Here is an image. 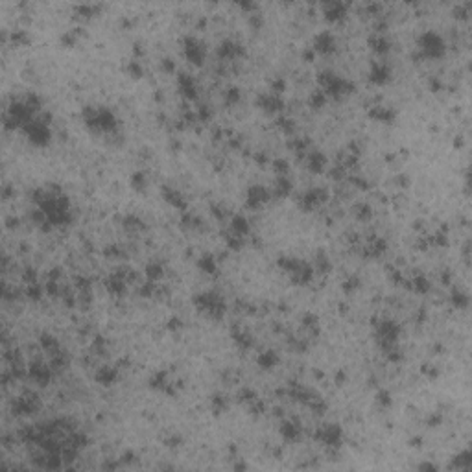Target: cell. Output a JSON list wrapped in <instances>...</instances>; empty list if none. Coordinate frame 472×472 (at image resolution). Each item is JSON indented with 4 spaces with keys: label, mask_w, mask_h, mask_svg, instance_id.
Masks as SVG:
<instances>
[{
    "label": "cell",
    "mask_w": 472,
    "mask_h": 472,
    "mask_svg": "<svg viewBox=\"0 0 472 472\" xmlns=\"http://www.w3.org/2000/svg\"><path fill=\"white\" fill-rule=\"evenodd\" d=\"M411 289L413 292H417V294H428L430 292V282H428V279L424 277V275H417L415 279L411 280Z\"/></svg>",
    "instance_id": "36"
},
{
    "label": "cell",
    "mask_w": 472,
    "mask_h": 472,
    "mask_svg": "<svg viewBox=\"0 0 472 472\" xmlns=\"http://www.w3.org/2000/svg\"><path fill=\"white\" fill-rule=\"evenodd\" d=\"M37 406H39L37 396L33 395V393H26V395L19 396L15 401L13 411H15L17 415H30V413H33V411L37 410Z\"/></svg>",
    "instance_id": "17"
},
{
    "label": "cell",
    "mask_w": 472,
    "mask_h": 472,
    "mask_svg": "<svg viewBox=\"0 0 472 472\" xmlns=\"http://www.w3.org/2000/svg\"><path fill=\"white\" fill-rule=\"evenodd\" d=\"M468 303H470V299H468V295L465 292H461V289H454L452 292V305L456 306L457 310L468 308Z\"/></svg>",
    "instance_id": "33"
},
{
    "label": "cell",
    "mask_w": 472,
    "mask_h": 472,
    "mask_svg": "<svg viewBox=\"0 0 472 472\" xmlns=\"http://www.w3.org/2000/svg\"><path fill=\"white\" fill-rule=\"evenodd\" d=\"M28 376H30V380H33L39 386H46L52 380V366H46L45 361L35 360L28 367Z\"/></svg>",
    "instance_id": "11"
},
{
    "label": "cell",
    "mask_w": 472,
    "mask_h": 472,
    "mask_svg": "<svg viewBox=\"0 0 472 472\" xmlns=\"http://www.w3.org/2000/svg\"><path fill=\"white\" fill-rule=\"evenodd\" d=\"M78 11H80V15H85V17H91L94 11L100 10V6H94V4H80L76 8Z\"/></svg>",
    "instance_id": "47"
},
{
    "label": "cell",
    "mask_w": 472,
    "mask_h": 472,
    "mask_svg": "<svg viewBox=\"0 0 472 472\" xmlns=\"http://www.w3.org/2000/svg\"><path fill=\"white\" fill-rule=\"evenodd\" d=\"M212 410H214L216 415H218V413H224V411L227 410V398H225L224 395H214L212 396Z\"/></svg>",
    "instance_id": "41"
},
{
    "label": "cell",
    "mask_w": 472,
    "mask_h": 472,
    "mask_svg": "<svg viewBox=\"0 0 472 472\" xmlns=\"http://www.w3.org/2000/svg\"><path fill=\"white\" fill-rule=\"evenodd\" d=\"M127 72H129V76H133V78H140L142 76V66H140L138 61L133 59V61L129 63V66H127Z\"/></svg>",
    "instance_id": "49"
},
{
    "label": "cell",
    "mask_w": 472,
    "mask_h": 472,
    "mask_svg": "<svg viewBox=\"0 0 472 472\" xmlns=\"http://www.w3.org/2000/svg\"><path fill=\"white\" fill-rule=\"evenodd\" d=\"M326 98H329V96H326V94L321 91V89H315V91L312 92V96H310L308 102H310V105L314 107V109H321V107L326 103Z\"/></svg>",
    "instance_id": "37"
},
{
    "label": "cell",
    "mask_w": 472,
    "mask_h": 472,
    "mask_svg": "<svg viewBox=\"0 0 472 472\" xmlns=\"http://www.w3.org/2000/svg\"><path fill=\"white\" fill-rule=\"evenodd\" d=\"M124 227H126L127 231H140V229H144L146 225H144L142 220L137 218V216H126V218H124Z\"/></svg>",
    "instance_id": "40"
},
{
    "label": "cell",
    "mask_w": 472,
    "mask_h": 472,
    "mask_svg": "<svg viewBox=\"0 0 472 472\" xmlns=\"http://www.w3.org/2000/svg\"><path fill=\"white\" fill-rule=\"evenodd\" d=\"M371 50L375 52L376 56H386L387 52L391 50V41L387 39L384 33H373V35L367 39Z\"/></svg>",
    "instance_id": "20"
},
{
    "label": "cell",
    "mask_w": 472,
    "mask_h": 472,
    "mask_svg": "<svg viewBox=\"0 0 472 472\" xmlns=\"http://www.w3.org/2000/svg\"><path fill=\"white\" fill-rule=\"evenodd\" d=\"M129 183H131V188L135 190V192H142L148 185V179L142 172H137V173H133L131 175V181H129Z\"/></svg>",
    "instance_id": "38"
},
{
    "label": "cell",
    "mask_w": 472,
    "mask_h": 472,
    "mask_svg": "<svg viewBox=\"0 0 472 472\" xmlns=\"http://www.w3.org/2000/svg\"><path fill=\"white\" fill-rule=\"evenodd\" d=\"M11 39H13L15 45H26V43H28V35H26L24 31H15Z\"/></svg>",
    "instance_id": "53"
},
{
    "label": "cell",
    "mask_w": 472,
    "mask_h": 472,
    "mask_svg": "<svg viewBox=\"0 0 472 472\" xmlns=\"http://www.w3.org/2000/svg\"><path fill=\"white\" fill-rule=\"evenodd\" d=\"M168 386H170V382H168V375L164 371H157V373L150 378V387H152V389L170 393V391H168Z\"/></svg>",
    "instance_id": "29"
},
{
    "label": "cell",
    "mask_w": 472,
    "mask_h": 472,
    "mask_svg": "<svg viewBox=\"0 0 472 472\" xmlns=\"http://www.w3.org/2000/svg\"><path fill=\"white\" fill-rule=\"evenodd\" d=\"M225 102H227L229 105H234V103L240 102V89L238 87H229L227 94H225Z\"/></svg>",
    "instance_id": "43"
},
{
    "label": "cell",
    "mask_w": 472,
    "mask_h": 472,
    "mask_svg": "<svg viewBox=\"0 0 472 472\" xmlns=\"http://www.w3.org/2000/svg\"><path fill=\"white\" fill-rule=\"evenodd\" d=\"M249 24H253L255 28H260V26H262V19H260V15L251 13V17H249Z\"/></svg>",
    "instance_id": "55"
},
{
    "label": "cell",
    "mask_w": 472,
    "mask_h": 472,
    "mask_svg": "<svg viewBox=\"0 0 472 472\" xmlns=\"http://www.w3.org/2000/svg\"><path fill=\"white\" fill-rule=\"evenodd\" d=\"M244 56V48L240 43L234 41H224L218 46V57L220 59H236V57Z\"/></svg>",
    "instance_id": "19"
},
{
    "label": "cell",
    "mask_w": 472,
    "mask_h": 472,
    "mask_svg": "<svg viewBox=\"0 0 472 472\" xmlns=\"http://www.w3.org/2000/svg\"><path fill=\"white\" fill-rule=\"evenodd\" d=\"M443 54H445V41L437 35L435 31H424L419 37V54H417V57L439 59Z\"/></svg>",
    "instance_id": "5"
},
{
    "label": "cell",
    "mask_w": 472,
    "mask_h": 472,
    "mask_svg": "<svg viewBox=\"0 0 472 472\" xmlns=\"http://www.w3.org/2000/svg\"><path fill=\"white\" fill-rule=\"evenodd\" d=\"M306 166L312 173H321L326 168V157L321 152L314 150V152H308L306 155Z\"/></svg>",
    "instance_id": "22"
},
{
    "label": "cell",
    "mask_w": 472,
    "mask_h": 472,
    "mask_svg": "<svg viewBox=\"0 0 472 472\" xmlns=\"http://www.w3.org/2000/svg\"><path fill=\"white\" fill-rule=\"evenodd\" d=\"M319 89L323 92H325L326 96H332V98H343L347 96V94H350V92L354 91V85L349 82V80H345V78L338 76V74H334V72L330 70H323L319 72Z\"/></svg>",
    "instance_id": "2"
},
{
    "label": "cell",
    "mask_w": 472,
    "mask_h": 472,
    "mask_svg": "<svg viewBox=\"0 0 472 472\" xmlns=\"http://www.w3.org/2000/svg\"><path fill=\"white\" fill-rule=\"evenodd\" d=\"M94 378H96V382L100 384V386H113V384L118 380V371L115 369V367H109V366L100 367Z\"/></svg>",
    "instance_id": "25"
},
{
    "label": "cell",
    "mask_w": 472,
    "mask_h": 472,
    "mask_svg": "<svg viewBox=\"0 0 472 472\" xmlns=\"http://www.w3.org/2000/svg\"><path fill=\"white\" fill-rule=\"evenodd\" d=\"M419 468H421V470H435L437 467H435V465H431V463H422Z\"/></svg>",
    "instance_id": "57"
},
{
    "label": "cell",
    "mask_w": 472,
    "mask_h": 472,
    "mask_svg": "<svg viewBox=\"0 0 472 472\" xmlns=\"http://www.w3.org/2000/svg\"><path fill=\"white\" fill-rule=\"evenodd\" d=\"M257 364H259L260 369H273L277 364H279V356H277V352L275 350H264L262 354H259V360H257Z\"/></svg>",
    "instance_id": "27"
},
{
    "label": "cell",
    "mask_w": 472,
    "mask_h": 472,
    "mask_svg": "<svg viewBox=\"0 0 472 472\" xmlns=\"http://www.w3.org/2000/svg\"><path fill=\"white\" fill-rule=\"evenodd\" d=\"M279 266L284 269L286 273H289L295 284H308L312 277H314V268L308 262H303V260L282 257V259H279Z\"/></svg>",
    "instance_id": "4"
},
{
    "label": "cell",
    "mask_w": 472,
    "mask_h": 472,
    "mask_svg": "<svg viewBox=\"0 0 472 472\" xmlns=\"http://www.w3.org/2000/svg\"><path fill=\"white\" fill-rule=\"evenodd\" d=\"M376 401H378V404H380V406L387 408V406L391 404V395H389V391H380V393L376 395Z\"/></svg>",
    "instance_id": "51"
},
{
    "label": "cell",
    "mask_w": 472,
    "mask_h": 472,
    "mask_svg": "<svg viewBox=\"0 0 472 472\" xmlns=\"http://www.w3.org/2000/svg\"><path fill=\"white\" fill-rule=\"evenodd\" d=\"M161 194H163L164 201H166V203H170L172 207H175V208H187V199H185V198H183V194L179 192V190H175V188L163 187Z\"/></svg>",
    "instance_id": "23"
},
{
    "label": "cell",
    "mask_w": 472,
    "mask_h": 472,
    "mask_svg": "<svg viewBox=\"0 0 472 472\" xmlns=\"http://www.w3.org/2000/svg\"><path fill=\"white\" fill-rule=\"evenodd\" d=\"M369 117L373 118V120H378V122L391 124L393 120H395L396 115H395V111H393L391 107H387V105H375L369 111Z\"/></svg>",
    "instance_id": "24"
},
{
    "label": "cell",
    "mask_w": 472,
    "mask_h": 472,
    "mask_svg": "<svg viewBox=\"0 0 472 472\" xmlns=\"http://www.w3.org/2000/svg\"><path fill=\"white\" fill-rule=\"evenodd\" d=\"M303 56H305L306 61H312V59H314V56H315V52L314 50H305V54H303Z\"/></svg>",
    "instance_id": "58"
},
{
    "label": "cell",
    "mask_w": 472,
    "mask_h": 472,
    "mask_svg": "<svg viewBox=\"0 0 472 472\" xmlns=\"http://www.w3.org/2000/svg\"><path fill=\"white\" fill-rule=\"evenodd\" d=\"M386 240L382 238H373L369 242V245H367V255H371V257H380L382 253H386Z\"/></svg>",
    "instance_id": "31"
},
{
    "label": "cell",
    "mask_w": 472,
    "mask_h": 472,
    "mask_svg": "<svg viewBox=\"0 0 472 472\" xmlns=\"http://www.w3.org/2000/svg\"><path fill=\"white\" fill-rule=\"evenodd\" d=\"M347 8L349 6L345 2H338V0H332V2H325L323 4V13H325V19L329 22H340L345 19L347 15Z\"/></svg>",
    "instance_id": "15"
},
{
    "label": "cell",
    "mask_w": 472,
    "mask_h": 472,
    "mask_svg": "<svg viewBox=\"0 0 472 472\" xmlns=\"http://www.w3.org/2000/svg\"><path fill=\"white\" fill-rule=\"evenodd\" d=\"M163 68L164 70H168V72H173V63H172V59H163Z\"/></svg>",
    "instance_id": "56"
},
{
    "label": "cell",
    "mask_w": 472,
    "mask_h": 472,
    "mask_svg": "<svg viewBox=\"0 0 472 472\" xmlns=\"http://www.w3.org/2000/svg\"><path fill=\"white\" fill-rule=\"evenodd\" d=\"M231 233L238 234V236H247L249 231H251V225H249L247 218L245 216H242V214H236L233 220H231V229H229Z\"/></svg>",
    "instance_id": "26"
},
{
    "label": "cell",
    "mask_w": 472,
    "mask_h": 472,
    "mask_svg": "<svg viewBox=\"0 0 472 472\" xmlns=\"http://www.w3.org/2000/svg\"><path fill=\"white\" fill-rule=\"evenodd\" d=\"M279 127H282L286 133H292V129H294V122H292V120H288L286 117H280L279 118Z\"/></svg>",
    "instance_id": "54"
},
{
    "label": "cell",
    "mask_w": 472,
    "mask_h": 472,
    "mask_svg": "<svg viewBox=\"0 0 472 472\" xmlns=\"http://www.w3.org/2000/svg\"><path fill=\"white\" fill-rule=\"evenodd\" d=\"M233 340L240 349H249V347L253 345V338H251L247 332H244V330H234Z\"/></svg>",
    "instance_id": "34"
},
{
    "label": "cell",
    "mask_w": 472,
    "mask_h": 472,
    "mask_svg": "<svg viewBox=\"0 0 472 472\" xmlns=\"http://www.w3.org/2000/svg\"><path fill=\"white\" fill-rule=\"evenodd\" d=\"M472 463V457H470V452L468 450H463L459 456L454 457V463H452L450 467L452 468H459V470H467L468 467H470Z\"/></svg>",
    "instance_id": "32"
},
{
    "label": "cell",
    "mask_w": 472,
    "mask_h": 472,
    "mask_svg": "<svg viewBox=\"0 0 472 472\" xmlns=\"http://www.w3.org/2000/svg\"><path fill=\"white\" fill-rule=\"evenodd\" d=\"M312 50L315 54H321V56H329L336 50V39L330 31H321L314 37V45H312Z\"/></svg>",
    "instance_id": "13"
},
{
    "label": "cell",
    "mask_w": 472,
    "mask_h": 472,
    "mask_svg": "<svg viewBox=\"0 0 472 472\" xmlns=\"http://www.w3.org/2000/svg\"><path fill=\"white\" fill-rule=\"evenodd\" d=\"M83 120L89 129L96 133H113L117 129V117L105 107H85Z\"/></svg>",
    "instance_id": "1"
},
{
    "label": "cell",
    "mask_w": 472,
    "mask_h": 472,
    "mask_svg": "<svg viewBox=\"0 0 472 472\" xmlns=\"http://www.w3.org/2000/svg\"><path fill=\"white\" fill-rule=\"evenodd\" d=\"M317 269H319L321 273H323V271H329V269H330L329 257H326L323 251H319V253H317Z\"/></svg>",
    "instance_id": "46"
},
{
    "label": "cell",
    "mask_w": 472,
    "mask_h": 472,
    "mask_svg": "<svg viewBox=\"0 0 472 472\" xmlns=\"http://www.w3.org/2000/svg\"><path fill=\"white\" fill-rule=\"evenodd\" d=\"M179 83V91L187 100H198V85H196V80H194L190 74L187 72H181L177 76Z\"/></svg>",
    "instance_id": "18"
},
{
    "label": "cell",
    "mask_w": 472,
    "mask_h": 472,
    "mask_svg": "<svg viewBox=\"0 0 472 472\" xmlns=\"http://www.w3.org/2000/svg\"><path fill=\"white\" fill-rule=\"evenodd\" d=\"M24 131H26V137H28V140H30L33 146H48V142H50L52 138V133H50V127H48V122H45V120H31L28 126H24Z\"/></svg>",
    "instance_id": "7"
},
{
    "label": "cell",
    "mask_w": 472,
    "mask_h": 472,
    "mask_svg": "<svg viewBox=\"0 0 472 472\" xmlns=\"http://www.w3.org/2000/svg\"><path fill=\"white\" fill-rule=\"evenodd\" d=\"M358 286H360V279H358V277H350V279H347L345 282L341 284V289H343L347 295H350L358 289Z\"/></svg>",
    "instance_id": "42"
},
{
    "label": "cell",
    "mask_w": 472,
    "mask_h": 472,
    "mask_svg": "<svg viewBox=\"0 0 472 472\" xmlns=\"http://www.w3.org/2000/svg\"><path fill=\"white\" fill-rule=\"evenodd\" d=\"M257 105L262 109L268 115H277V113L282 111V100H280L279 94H273V92H268V94H262L257 100Z\"/></svg>",
    "instance_id": "16"
},
{
    "label": "cell",
    "mask_w": 472,
    "mask_h": 472,
    "mask_svg": "<svg viewBox=\"0 0 472 472\" xmlns=\"http://www.w3.org/2000/svg\"><path fill=\"white\" fill-rule=\"evenodd\" d=\"M398 334H401L398 325H396L395 321H389V319L380 321L375 329V338H376V341H378V345L384 350H389L391 347L396 345Z\"/></svg>",
    "instance_id": "6"
},
{
    "label": "cell",
    "mask_w": 472,
    "mask_h": 472,
    "mask_svg": "<svg viewBox=\"0 0 472 472\" xmlns=\"http://www.w3.org/2000/svg\"><path fill=\"white\" fill-rule=\"evenodd\" d=\"M198 268L201 269L203 273L212 275V273L218 271V262H216V259H214L212 255L208 253V255H203V257L198 260Z\"/></svg>",
    "instance_id": "30"
},
{
    "label": "cell",
    "mask_w": 472,
    "mask_h": 472,
    "mask_svg": "<svg viewBox=\"0 0 472 472\" xmlns=\"http://www.w3.org/2000/svg\"><path fill=\"white\" fill-rule=\"evenodd\" d=\"M354 214H356V218L360 220V222H366V220L371 218V208L367 207V205L360 203V205H356Z\"/></svg>",
    "instance_id": "44"
},
{
    "label": "cell",
    "mask_w": 472,
    "mask_h": 472,
    "mask_svg": "<svg viewBox=\"0 0 472 472\" xmlns=\"http://www.w3.org/2000/svg\"><path fill=\"white\" fill-rule=\"evenodd\" d=\"M41 347L46 350V352H54V350L59 349V341L50 334H43L41 336Z\"/></svg>",
    "instance_id": "39"
},
{
    "label": "cell",
    "mask_w": 472,
    "mask_h": 472,
    "mask_svg": "<svg viewBox=\"0 0 472 472\" xmlns=\"http://www.w3.org/2000/svg\"><path fill=\"white\" fill-rule=\"evenodd\" d=\"M280 435L286 443L299 441L301 437V424L299 421H284L280 424Z\"/></svg>",
    "instance_id": "21"
},
{
    "label": "cell",
    "mask_w": 472,
    "mask_h": 472,
    "mask_svg": "<svg viewBox=\"0 0 472 472\" xmlns=\"http://www.w3.org/2000/svg\"><path fill=\"white\" fill-rule=\"evenodd\" d=\"M163 273H164V268L161 262H152V264L146 266V277H148V280H152V282L161 279Z\"/></svg>",
    "instance_id": "35"
},
{
    "label": "cell",
    "mask_w": 472,
    "mask_h": 472,
    "mask_svg": "<svg viewBox=\"0 0 472 472\" xmlns=\"http://www.w3.org/2000/svg\"><path fill=\"white\" fill-rule=\"evenodd\" d=\"M292 190H294V183L288 179V175H279V177H277V183H275V188H273L275 196L286 198V196H289Z\"/></svg>",
    "instance_id": "28"
},
{
    "label": "cell",
    "mask_w": 472,
    "mask_h": 472,
    "mask_svg": "<svg viewBox=\"0 0 472 472\" xmlns=\"http://www.w3.org/2000/svg\"><path fill=\"white\" fill-rule=\"evenodd\" d=\"M326 198H329V194H326L325 188H312V190H306V192L303 194V198H301V207L305 208V210H314V208H317L319 205L325 203Z\"/></svg>",
    "instance_id": "12"
},
{
    "label": "cell",
    "mask_w": 472,
    "mask_h": 472,
    "mask_svg": "<svg viewBox=\"0 0 472 472\" xmlns=\"http://www.w3.org/2000/svg\"><path fill=\"white\" fill-rule=\"evenodd\" d=\"M194 306L201 312V314L212 317V319H220L225 314V301L224 297L216 292H203L194 297Z\"/></svg>",
    "instance_id": "3"
},
{
    "label": "cell",
    "mask_w": 472,
    "mask_h": 472,
    "mask_svg": "<svg viewBox=\"0 0 472 472\" xmlns=\"http://www.w3.org/2000/svg\"><path fill=\"white\" fill-rule=\"evenodd\" d=\"M315 439L323 443L325 447H340L341 439H343V430L338 424H325V426H321L317 430Z\"/></svg>",
    "instance_id": "9"
},
{
    "label": "cell",
    "mask_w": 472,
    "mask_h": 472,
    "mask_svg": "<svg viewBox=\"0 0 472 472\" xmlns=\"http://www.w3.org/2000/svg\"><path fill=\"white\" fill-rule=\"evenodd\" d=\"M317 325H319V323H317V317H315L314 314L305 315V319H303V326H305L306 330H314V329L317 330Z\"/></svg>",
    "instance_id": "48"
},
{
    "label": "cell",
    "mask_w": 472,
    "mask_h": 472,
    "mask_svg": "<svg viewBox=\"0 0 472 472\" xmlns=\"http://www.w3.org/2000/svg\"><path fill=\"white\" fill-rule=\"evenodd\" d=\"M284 87H286L284 80H282V78H277L273 82V85H271V91H273V94H279V92L284 91Z\"/></svg>",
    "instance_id": "52"
},
{
    "label": "cell",
    "mask_w": 472,
    "mask_h": 472,
    "mask_svg": "<svg viewBox=\"0 0 472 472\" xmlns=\"http://www.w3.org/2000/svg\"><path fill=\"white\" fill-rule=\"evenodd\" d=\"M271 198V194L266 187L262 185H255L247 190V207L249 208H260L266 205Z\"/></svg>",
    "instance_id": "14"
},
{
    "label": "cell",
    "mask_w": 472,
    "mask_h": 472,
    "mask_svg": "<svg viewBox=\"0 0 472 472\" xmlns=\"http://www.w3.org/2000/svg\"><path fill=\"white\" fill-rule=\"evenodd\" d=\"M273 166H275V172L279 173V175H288L289 166H288V163H286L284 159H279V161H275Z\"/></svg>",
    "instance_id": "50"
},
{
    "label": "cell",
    "mask_w": 472,
    "mask_h": 472,
    "mask_svg": "<svg viewBox=\"0 0 472 472\" xmlns=\"http://www.w3.org/2000/svg\"><path fill=\"white\" fill-rule=\"evenodd\" d=\"M183 50H185V57H187L192 65H196V66L203 65L205 46L199 39H196V37H192V35L187 37V39H185V45H183Z\"/></svg>",
    "instance_id": "8"
},
{
    "label": "cell",
    "mask_w": 472,
    "mask_h": 472,
    "mask_svg": "<svg viewBox=\"0 0 472 472\" xmlns=\"http://www.w3.org/2000/svg\"><path fill=\"white\" fill-rule=\"evenodd\" d=\"M26 294H28V297H30V299L39 301V299H41V295H43V288H41L39 284H37V282H31L30 288H28V292H26Z\"/></svg>",
    "instance_id": "45"
},
{
    "label": "cell",
    "mask_w": 472,
    "mask_h": 472,
    "mask_svg": "<svg viewBox=\"0 0 472 472\" xmlns=\"http://www.w3.org/2000/svg\"><path fill=\"white\" fill-rule=\"evenodd\" d=\"M391 78H393V74H391V66L387 65V63L375 61L373 65H371L369 82L373 83V85L384 87V85H387V83L391 82Z\"/></svg>",
    "instance_id": "10"
}]
</instances>
